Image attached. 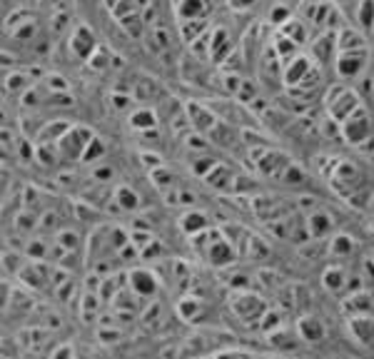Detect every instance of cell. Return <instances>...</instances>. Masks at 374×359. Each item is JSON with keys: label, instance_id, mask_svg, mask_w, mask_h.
Here are the masks:
<instances>
[{"label": "cell", "instance_id": "obj_1", "mask_svg": "<svg viewBox=\"0 0 374 359\" xmlns=\"http://www.w3.org/2000/svg\"><path fill=\"white\" fill-rule=\"evenodd\" d=\"M359 107H362V100H359L357 93H354L352 88H347V85H334V88L327 93V112L332 115V120L337 122V125H342V122L347 120L354 110H359Z\"/></svg>", "mask_w": 374, "mask_h": 359}, {"label": "cell", "instance_id": "obj_2", "mask_svg": "<svg viewBox=\"0 0 374 359\" xmlns=\"http://www.w3.org/2000/svg\"><path fill=\"white\" fill-rule=\"evenodd\" d=\"M339 127H342V138L347 140L349 145L367 143L369 135H372V122H369V112L364 110V105L359 107V110H354Z\"/></svg>", "mask_w": 374, "mask_h": 359}, {"label": "cell", "instance_id": "obj_3", "mask_svg": "<svg viewBox=\"0 0 374 359\" xmlns=\"http://www.w3.org/2000/svg\"><path fill=\"white\" fill-rule=\"evenodd\" d=\"M369 65V53L364 50H342L337 53V60H334V68H337V75L342 80H354L367 70Z\"/></svg>", "mask_w": 374, "mask_h": 359}, {"label": "cell", "instance_id": "obj_4", "mask_svg": "<svg viewBox=\"0 0 374 359\" xmlns=\"http://www.w3.org/2000/svg\"><path fill=\"white\" fill-rule=\"evenodd\" d=\"M332 225H334L332 215L325 210H317V212H310V215H307V233H310L315 240H322L325 235L332 233Z\"/></svg>", "mask_w": 374, "mask_h": 359}, {"label": "cell", "instance_id": "obj_5", "mask_svg": "<svg viewBox=\"0 0 374 359\" xmlns=\"http://www.w3.org/2000/svg\"><path fill=\"white\" fill-rule=\"evenodd\" d=\"M349 329H352V337L359 339V342H364V344L374 342V319L372 317H352Z\"/></svg>", "mask_w": 374, "mask_h": 359}, {"label": "cell", "instance_id": "obj_6", "mask_svg": "<svg viewBox=\"0 0 374 359\" xmlns=\"http://www.w3.org/2000/svg\"><path fill=\"white\" fill-rule=\"evenodd\" d=\"M297 327H300V334L307 342H320V339L325 337V324L317 317H302Z\"/></svg>", "mask_w": 374, "mask_h": 359}, {"label": "cell", "instance_id": "obj_7", "mask_svg": "<svg viewBox=\"0 0 374 359\" xmlns=\"http://www.w3.org/2000/svg\"><path fill=\"white\" fill-rule=\"evenodd\" d=\"M130 285L135 290V295H153L155 292V282L150 272H130Z\"/></svg>", "mask_w": 374, "mask_h": 359}, {"label": "cell", "instance_id": "obj_8", "mask_svg": "<svg viewBox=\"0 0 374 359\" xmlns=\"http://www.w3.org/2000/svg\"><path fill=\"white\" fill-rule=\"evenodd\" d=\"M344 285H347V272H344V269H339V267L327 269V272H325V287H327V290L337 295V292L342 290Z\"/></svg>", "mask_w": 374, "mask_h": 359}, {"label": "cell", "instance_id": "obj_9", "mask_svg": "<svg viewBox=\"0 0 374 359\" xmlns=\"http://www.w3.org/2000/svg\"><path fill=\"white\" fill-rule=\"evenodd\" d=\"M180 225H182V230L187 235H195L197 230H207V220L202 212H187V215H182Z\"/></svg>", "mask_w": 374, "mask_h": 359}, {"label": "cell", "instance_id": "obj_10", "mask_svg": "<svg viewBox=\"0 0 374 359\" xmlns=\"http://www.w3.org/2000/svg\"><path fill=\"white\" fill-rule=\"evenodd\" d=\"M357 20L362 28H374V0H359Z\"/></svg>", "mask_w": 374, "mask_h": 359}, {"label": "cell", "instance_id": "obj_11", "mask_svg": "<svg viewBox=\"0 0 374 359\" xmlns=\"http://www.w3.org/2000/svg\"><path fill=\"white\" fill-rule=\"evenodd\" d=\"M115 200L120 202V207H122V210H137V205H140V200H137V195H135V192H132L127 185L117 187V190H115Z\"/></svg>", "mask_w": 374, "mask_h": 359}, {"label": "cell", "instance_id": "obj_12", "mask_svg": "<svg viewBox=\"0 0 374 359\" xmlns=\"http://www.w3.org/2000/svg\"><path fill=\"white\" fill-rule=\"evenodd\" d=\"M252 3H255V0H230V6L238 8V11H245V8H250Z\"/></svg>", "mask_w": 374, "mask_h": 359}, {"label": "cell", "instance_id": "obj_13", "mask_svg": "<svg viewBox=\"0 0 374 359\" xmlns=\"http://www.w3.org/2000/svg\"><path fill=\"white\" fill-rule=\"evenodd\" d=\"M369 202H372V207H374V195H372V200H369Z\"/></svg>", "mask_w": 374, "mask_h": 359}, {"label": "cell", "instance_id": "obj_14", "mask_svg": "<svg viewBox=\"0 0 374 359\" xmlns=\"http://www.w3.org/2000/svg\"><path fill=\"white\" fill-rule=\"evenodd\" d=\"M282 3H290V0H282ZM292 3H295V0H292Z\"/></svg>", "mask_w": 374, "mask_h": 359}]
</instances>
